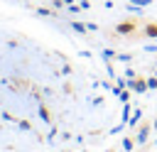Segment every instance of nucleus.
Returning a JSON list of instances; mask_svg holds the SVG:
<instances>
[{
    "instance_id": "1",
    "label": "nucleus",
    "mask_w": 157,
    "mask_h": 152,
    "mask_svg": "<svg viewBox=\"0 0 157 152\" xmlns=\"http://www.w3.org/2000/svg\"><path fill=\"white\" fill-rule=\"evenodd\" d=\"M128 88H130V91H135V93H145V91H147V78L135 76V78H130V81H128Z\"/></svg>"
},
{
    "instance_id": "2",
    "label": "nucleus",
    "mask_w": 157,
    "mask_h": 152,
    "mask_svg": "<svg viewBox=\"0 0 157 152\" xmlns=\"http://www.w3.org/2000/svg\"><path fill=\"white\" fill-rule=\"evenodd\" d=\"M152 130H155V127H152V123H140V127H137V137H135V140H137V145H142Z\"/></svg>"
},
{
    "instance_id": "3",
    "label": "nucleus",
    "mask_w": 157,
    "mask_h": 152,
    "mask_svg": "<svg viewBox=\"0 0 157 152\" xmlns=\"http://www.w3.org/2000/svg\"><path fill=\"white\" fill-rule=\"evenodd\" d=\"M115 32H118V34H132V32H135V20H125V22H120V25L115 27Z\"/></svg>"
},
{
    "instance_id": "4",
    "label": "nucleus",
    "mask_w": 157,
    "mask_h": 152,
    "mask_svg": "<svg viewBox=\"0 0 157 152\" xmlns=\"http://www.w3.org/2000/svg\"><path fill=\"white\" fill-rule=\"evenodd\" d=\"M145 37H152V39H157V22H150V25L145 27Z\"/></svg>"
},
{
    "instance_id": "5",
    "label": "nucleus",
    "mask_w": 157,
    "mask_h": 152,
    "mask_svg": "<svg viewBox=\"0 0 157 152\" xmlns=\"http://www.w3.org/2000/svg\"><path fill=\"white\" fill-rule=\"evenodd\" d=\"M140 118H142V110H135V113H132V118L128 120V125H140Z\"/></svg>"
},
{
    "instance_id": "6",
    "label": "nucleus",
    "mask_w": 157,
    "mask_h": 152,
    "mask_svg": "<svg viewBox=\"0 0 157 152\" xmlns=\"http://www.w3.org/2000/svg\"><path fill=\"white\" fill-rule=\"evenodd\" d=\"M135 142H137V140H132V137H125V140H123V147H125V150H132V147H135Z\"/></svg>"
},
{
    "instance_id": "7",
    "label": "nucleus",
    "mask_w": 157,
    "mask_h": 152,
    "mask_svg": "<svg viewBox=\"0 0 157 152\" xmlns=\"http://www.w3.org/2000/svg\"><path fill=\"white\" fill-rule=\"evenodd\" d=\"M118 98H120L123 103H128V98H130V88H128V91H120V93H118Z\"/></svg>"
},
{
    "instance_id": "8",
    "label": "nucleus",
    "mask_w": 157,
    "mask_h": 152,
    "mask_svg": "<svg viewBox=\"0 0 157 152\" xmlns=\"http://www.w3.org/2000/svg\"><path fill=\"white\" fill-rule=\"evenodd\" d=\"M147 88H155L157 91V78L155 76H147Z\"/></svg>"
},
{
    "instance_id": "9",
    "label": "nucleus",
    "mask_w": 157,
    "mask_h": 152,
    "mask_svg": "<svg viewBox=\"0 0 157 152\" xmlns=\"http://www.w3.org/2000/svg\"><path fill=\"white\" fill-rule=\"evenodd\" d=\"M130 113H132V110H130V105L125 103V108H123V123H128V115H130Z\"/></svg>"
},
{
    "instance_id": "10",
    "label": "nucleus",
    "mask_w": 157,
    "mask_h": 152,
    "mask_svg": "<svg viewBox=\"0 0 157 152\" xmlns=\"http://www.w3.org/2000/svg\"><path fill=\"white\" fill-rule=\"evenodd\" d=\"M132 2H135V5H140V7H145V5H150L152 0H132Z\"/></svg>"
},
{
    "instance_id": "11",
    "label": "nucleus",
    "mask_w": 157,
    "mask_h": 152,
    "mask_svg": "<svg viewBox=\"0 0 157 152\" xmlns=\"http://www.w3.org/2000/svg\"><path fill=\"white\" fill-rule=\"evenodd\" d=\"M152 127H155V130H157V118H155V123H152Z\"/></svg>"
},
{
    "instance_id": "12",
    "label": "nucleus",
    "mask_w": 157,
    "mask_h": 152,
    "mask_svg": "<svg viewBox=\"0 0 157 152\" xmlns=\"http://www.w3.org/2000/svg\"><path fill=\"white\" fill-rule=\"evenodd\" d=\"M155 145H157V142H155Z\"/></svg>"
}]
</instances>
